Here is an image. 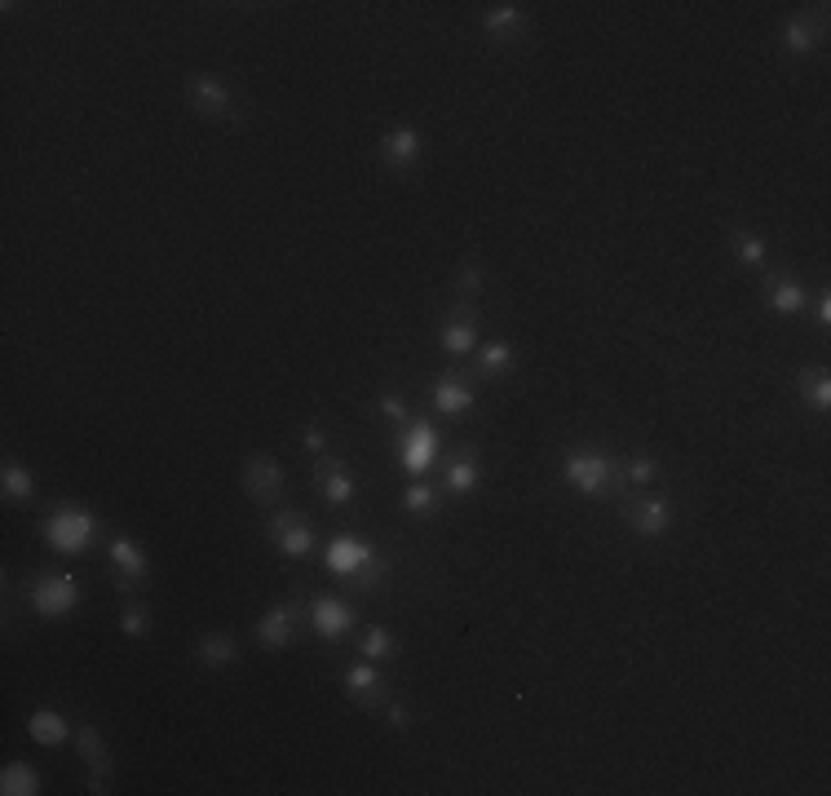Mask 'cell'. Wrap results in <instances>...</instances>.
Masks as SVG:
<instances>
[{"label": "cell", "instance_id": "6da1fadb", "mask_svg": "<svg viewBox=\"0 0 831 796\" xmlns=\"http://www.w3.org/2000/svg\"><path fill=\"white\" fill-rule=\"evenodd\" d=\"M324 558H328V571L337 580H346L350 589H359V593H377L386 584V575H390V558H381L363 535H350V531L332 535Z\"/></svg>", "mask_w": 831, "mask_h": 796}, {"label": "cell", "instance_id": "7a4b0ae2", "mask_svg": "<svg viewBox=\"0 0 831 796\" xmlns=\"http://www.w3.org/2000/svg\"><path fill=\"white\" fill-rule=\"evenodd\" d=\"M562 478H566L579 496H593V500H606V496H624V491H628L624 460H615V456L602 451V447H575V451H566Z\"/></svg>", "mask_w": 831, "mask_h": 796}, {"label": "cell", "instance_id": "3957f363", "mask_svg": "<svg viewBox=\"0 0 831 796\" xmlns=\"http://www.w3.org/2000/svg\"><path fill=\"white\" fill-rule=\"evenodd\" d=\"M98 531H102V522H98L89 509H75V504H62V509H53V513L44 518V544H49L53 553H62V558L89 553V544H93Z\"/></svg>", "mask_w": 831, "mask_h": 796}, {"label": "cell", "instance_id": "277c9868", "mask_svg": "<svg viewBox=\"0 0 831 796\" xmlns=\"http://www.w3.org/2000/svg\"><path fill=\"white\" fill-rule=\"evenodd\" d=\"M27 598H31V611L40 620H66L80 606V580L66 575V571H40L27 589Z\"/></svg>", "mask_w": 831, "mask_h": 796}, {"label": "cell", "instance_id": "5b68a950", "mask_svg": "<svg viewBox=\"0 0 831 796\" xmlns=\"http://www.w3.org/2000/svg\"><path fill=\"white\" fill-rule=\"evenodd\" d=\"M239 478H244L248 500H257L261 509H275V504H284V496H288V473H284V465H279L275 456H266V451L248 456Z\"/></svg>", "mask_w": 831, "mask_h": 796}, {"label": "cell", "instance_id": "8992f818", "mask_svg": "<svg viewBox=\"0 0 831 796\" xmlns=\"http://www.w3.org/2000/svg\"><path fill=\"white\" fill-rule=\"evenodd\" d=\"M186 98H191V106H195L204 120H235V106H239L235 89H230L222 75H213V71L186 75Z\"/></svg>", "mask_w": 831, "mask_h": 796}, {"label": "cell", "instance_id": "52a82bcc", "mask_svg": "<svg viewBox=\"0 0 831 796\" xmlns=\"http://www.w3.org/2000/svg\"><path fill=\"white\" fill-rule=\"evenodd\" d=\"M673 500L668 496H624V522L642 540H659L673 531Z\"/></svg>", "mask_w": 831, "mask_h": 796}, {"label": "cell", "instance_id": "ba28073f", "mask_svg": "<svg viewBox=\"0 0 831 796\" xmlns=\"http://www.w3.org/2000/svg\"><path fill=\"white\" fill-rule=\"evenodd\" d=\"M266 535L275 540V549L284 558H310L315 553V522L301 509H275V518L266 522Z\"/></svg>", "mask_w": 831, "mask_h": 796}, {"label": "cell", "instance_id": "9c48e42d", "mask_svg": "<svg viewBox=\"0 0 831 796\" xmlns=\"http://www.w3.org/2000/svg\"><path fill=\"white\" fill-rule=\"evenodd\" d=\"M315 487H319V496H324L332 509H346V504H355V496H359V478H355L350 460H341V456H332V451L315 456Z\"/></svg>", "mask_w": 831, "mask_h": 796}, {"label": "cell", "instance_id": "30bf717a", "mask_svg": "<svg viewBox=\"0 0 831 796\" xmlns=\"http://www.w3.org/2000/svg\"><path fill=\"white\" fill-rule=\"evenodd\" d=\"M306 620H310V629L324 637V642H341L350 629H355V606L346 602V598H337V593H315L310 602H306Z\"/></svg>", "mask_w": 831, "mask_h": 796}, {"label": "cell", "instance_id": "8fae6325", "mask_svg": "<svg viewBox=\"0 0 831 796\" xmlns=\"http://www.w3.org/2000/svg\"><path fill=\"white\" fill-rule=\"evenodd\" d=\"M301 611H306L301 598L275 602V606L257 620V642H261L266 651H288V646L297 642V633H301Z\"/></svg>", "mask_w": 831, "mask_h": 796}, {"label": "cell", "instance_id": "7c38bea8", "mask_svg": "<svg viewBox=\"0 0 831 796\" xmlns=\"http://www.w3.org/2000/svg\"><path fill=\"white\" fill-rule=\"evenodd\" d=\"M341 691H346V700H350L355 708H363V713H372V708H381V704L390 700V682H386V673H381L372 660L350 664V669L341 673Z\"/></svg>", "mask_w": 831, "mask_h": 796}, {"label": "cell", "instance_id": "4fadbf2b", "mask_svg": "<svg viewBox=\"0 0 831 796\" xmlns=\"http://www.w3.org/2000/svg\"><path fill=\"white\" fill-rule=\"evenodd\" d=\"M106 558H111L115 584H120L124 593H133V589H142V584H146V575H151V558H146V549H142L133 535H111Z\"/></svg>", "mask_w": 831, "mask_h": 796}, {"label": "cell", "instance_id": "5bb4252c", "mask_svg": "<svg viewBox=\"0 0 831 796\" xmlns=\"http://www.w3.org/2000/svg\"><path fill=\"white\" fill-rule=\"evenodd\" d=\"M438 341H442V350H447L451 359L473 355V350H478V310H473L469 302H455V306L442 315V324H438Z\"/></svg>", "mask_w": 831, "mask_h": 796}, {"label": "cell", "instance_id": "9a60e30c", "mask_svg": "<svg viewBox=\"0 0 831 796\" xmlns=\"http://www.w3.org/2000/svg\"><path fill=\"white\" fill-rule=\"evenodd\" d=\"M438 456V429L424 420V416H412L403 425V442H399V460H403V473L412 478H424V469L433 465Z\"/></svg>", "mask_w": 831, "mask_h": 796}, {"label": "cell", "instance_id": "2e32d148", "mask_svg": "<svg viewBox=\"0 0 831 796\" xmlns=\"http://www.w3.org/2000/svg\"><path fill=\"white\" fill-rule=\"evenodd\" d=\"M75 748H80V757H84V766H89V793L106 796L111 793V753H106L102 731H98L93 722L80 726V731H75Z\"/></svg>", "mask_w": 831, "mask_h": 796}, {"label": "cell", "instance_id": "e0dca14e", "mask_svg": "<svg viewBox=\"0 0 831 796\" xmlns=\"http://www.w3.org/2000/svg\"><path fill=\"white\" fill-rule=\"evenodd\" d=\"M377 155H381V164H386V169L408 173V169H416V164H420V155H424V137H420L416 129H390V133L381 137Z\"/></svg>", "mask_w": 831, "mask_h": 796}, {"label": "cell", "instance_id": "ac0fdd59", "mask_svg": "<svg viewBox=\"0 0 831 796\" xmlns=\"http://www.w3.org/2000/svg\"><path fill=\"white\" fill-rule=\"evenodd\" d=\"M429 402L438 416H464V411H473V386L464 373H442L429 390Z\"/></svg>", "mask_w": 831, "mask_h": 796}, {"label": "cell", "instance_id": "d6986e66", "mask_svg": "<svg viewBox=\"0 0 831 796\" xmlns=\"http://www.w3.org/2000/svg\"><path fill=\"white\" fill-rule=\"evenodd\" d=\"M806 284L792 275V271H770L766 275V306L774 315H801L806 310Z\"/></svg>", "mask_w": 831, "mask_h": 796}, {"label": "cell", "instance_id": "ffe728a7", "mask_svg": "<svg viewBox=\"0 0 831 796\" xmlns=\"http://www.w3.org/2000/svg\"><path fill=\"white\" fill-rule=\"evenodd\" d=\"M526 27H531V18H526L522 4H495V9L482 13V31H486L495 44H517V40L526 35Z\"/></svg>", "mask_w": 831, "mask_h": 796}, {"label": "cell", "instance_id": "44dd1931", "mask_svg": "<svg viewBox=\"0 0 831 796\" xmlns=\"http://www.w3.org/2000/svg\"><path fill=\"white\" fill-rule=\"evenodd\" d=\"M447 491L460 500V496H473L478 491V447H455L447 456Z\"/></svg>", "mask_w": 831, "mask_h": 796}, {"label": "cell", "instance_id": "7402d4cb", "mask_svg": "<svg viewBox=\"0 0 831 796\" xmlns=\"http://www.w3.org/2000/svg\"><path fill=\"white\" fill-rule=\"evenodd\" d=\"M27 739L40 744V748H58V744H66V739H75V735H71V722H66L58 708H35V713L27 717Z\"/></svg>", "mask_w": 831, "mask_h": 796}, {"label": "cell", "instance_id": "603a6c76", "mask_svg": "<svg viewBox=\"0 0 831 796\" xmlns=\"http://www.w3.org/2000/svg\"><path fill=\"white\" fill-rule=\"evenodd\" d=\"M783 44H788L792 58H810V53L823 44V13H814V18H806V13L788 18V27H783Z\"/></svg>", "mask_w": 831, "mask_h": 796}, {"label": "cell", "instance_id": "cb8c5ba5", "mask_svg": "<svg viewBox=\"0 0 831 796\" xmlns=\"http://www.w3.org/2000/svg\"><path fill=\"white\" fill-rule=\"evenodd\" d=\"M235 660H239V642H235V633H226V629L204 633V637L195 642V664H204V669H230Z\"/></svg>", "mask_w": 831, "mask_h": 796}, {"label": "cell", "instance_id": "d4e9b609", "mask_svg": "<svg viewBox=\"0 0 831 796\" xmlns=\"http://www.w3.org/2000/svg\"><path fill=\"white\" fill-rule=\"evenodd\" d=\"M513 346L509 341H486L482 350H478V377H486V381H504L509 373H513Z\"/></svg>", "mask_w": 831, "mask_h": 796}, {"label": "cell", "instance_id": "484cf974", "mask_svg": "<svg viewBox=\"0 0 831 796\" xmlns=\"http://www.w3.org/2000/svg\"><path fill=\"white\" fill-rule=\"evenodd\" d=\"M0 491H4V500H13V504H27L31 496H35V478H31V469L22 465V460H4V469H0Z\"/></svg>", "mask_w": 831, "mask_h": 796}, {"label": "cell", "instance_id": "4316f807", "mask_svg": "<svg viewBox=\"0 0 831 796\" xmlns=\"http://www.w3.org/2000/svg\"><path fill=\"white\" fill-rule=\"evenodd\" d=\"M0 793L4 796H35L40 793V775H35V766H27V762H9L4 775H0Z\"/></svg>", "mask_w": 831, "mask_h": 796}, {"label": "cell", "instance_id": "83f0119b", "mask_svg": "<svg viewBox=\"0 0 831 796\" xmlns=\"http://www.w3.org/2000/svg\"><path fill=\"white\" fill-rule=\"evenodd\" d=\"M359 655H363V660H372V664H386V660H394V655H399V642H394V633H390V629L372 624V629L359 637Z\"/></svg>", "mask_w": 831, "mask_h": 796}, {"label": "cell", "instance_id": "f1b7e54d", "mask_svg": "<svg viewBox=\"0 0 831 796\" xmlns=\"http://www.w3.org/2000/svg\"><path fill=\"white\" fill-rule=\"evenodd\" d=\"M403 513L408 518H433L438 513V487L424 482V478H412V487L403 491Z\"/></svg>", "mask_w": 831, "mask_h": 796}, {"label": "cell", "instance_id": "f546056e", "mask_svg": "<svg viewBox=\"0 0 831 796\" xmlns=\"http://www.w3.org/2000/svg\"><path fill=\"white\" fill-rule=\"evenodd\" d=\"M801 398H806V407H814V411H828L831 407V377L828 368H810V373H801Z\"/></svg>", "mask_w": 831, "mask_h": 796}, {"label": "cell", "instance_id": "4dcf8cb0", "mask_svg": "<svg viewBox=\"0 0 831 796\" xmlns=\"http://www.w3.org/2000/svg\"><path fill=\"white\" fill-rule=\"evenodd\" d=\"M730 244H735V257H739L743 266H757V271H761V266L770 262V239H761V235H752V231H735Z\"/></svg>", "mask_w": 831, "mask_h": 796}, {"label": "cell", "instance_id": "1f68e13d", "mask_svg": "<svg viewBox=\"0 0 831 796\" xmlns=\"http://www.w3.org/2000/svg\"><path fill=\"white\" fill-rule=\"evenodd\" d=\"M120 633H124V637H133V642L151 637V611H146L137 598L120 606Z\"/></svg>", "mask_w": 831, "mask_h": 796}, {"label": "cell", "instance_id": "d6a6232c", "mask_svg": "<svg viewBox=\"0 0 831 796\" xmlns=\"http://www.w3.org/2000/svg\"><path fill=\"white\" fill-rule=\"evenodd\" d=\"M624 478H628V482H637V487L655 482V478H659V465H655V456H646V451H633V456L624 460Z\"/></svg>", "mask_w": 831, "mask_h": 796}, {"label": "cell", "instance_id": "836d02e7", "mask_svg": "<svg viewBox=\"0 0 831 796\" xmlns=\"http://www.w3.org/2000/svg\"><path fill=\"white\" fill-rule=\"evenodd\" d=\"M381 416L394 420V425L403 429V425L412 420V407H408V398L399 395V390H386V395H381Z\"/></svg>", "mask_w": 831, "mask_h": 796}, {"label": "cell", "instance_id": "e575fe53", "mask_svg": "<svg viewBox=\"0 0 831 796\" xmlns=\"http://www.w3.org/2000/svg\"><path fill=\"white\" fill-rule=\"evenodd\" d=\"M482 288H486V271H482V266H473V262H464V266H460V275H455V293L473 297V293H482Z\"/></svg>", "mask_w": 831, "mask_h": 796}, {"label": "cell", "instance_id": "d590c367", "mask_svg": "<svg viewBox=\"0 0 831 796\" xmlns=\"http://www.w3.org/2000/svg\"><path fill=\"white\" fill-rule=\"evenodd\" d=\"M381 708H386V726H394V731H408V726H412V708H408V704L386 700Z\"/></svg>", "mask_w": 831, "mask_h": 796}, {"label": "cell", "instance_id": "8d00e7d4", "mask_svg": "<svg viewBox=\"0 0 831 796\" xmlns=\"http://www.w3.org/2000/svg\"><path fill=\"white\" fill-rule=\"evenodd\" d=\"M301 447H306L310 456H324V451H328V433H324V425H306V429H301Z\"/></svg>", "mask_w": 831, "mask_h": 796}, {"label": "cell", "instance_id": "74e56055", "mask_svg": "<svg viewBox=\"0 0 831 796\" xmlns=\"http://www.w3.org/2000/svg\"><path fill=\"white\" fill-rule=\"evenodd\" d=\"M814 315H819V328H828V324H831V297H828V293L819 297V310H814Z\"/></svg>", "mask_w": 831, "mask_h": 796}]
</instances>
